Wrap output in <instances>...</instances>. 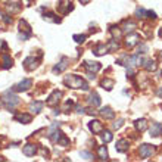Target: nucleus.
I'll list each match as a JSON object with an SVG mask.
<instances>
[{
  "label": "nucleus",
  "mask_w": 162,
  "mask_h": 162,
  "mask_svg": "<svg viewBox=\"0 0 162 162\" xmlns=\"http://www.w3.org/2000/svg\"><path fill=\"white\" fill-rule=\"evenodd\" d=\"M149 133H150L152 137H159L162 134V124L161 122H153L150 130H149Z\"/></svg>",
  "instance_id": "ddd939ff"
},
{
  "label": "nucleus",
  "mask_w": 162,
  "mask_h": 162,
  "mask_svg": "<svg viewBox=\"0 0 162 162\" xmlns=\"http://www.w3.org/2000/svg\"><path fill=\"white\" fill-rule=\"evenodd\" d=\"M80 156H81L83 159H86V161H91V159H93V155H91L90 152H86V150L80 152Z\"/></svg>",
  "instance_id": "72a5a7b5"
},
{
  "label": "nucleus",
  "mask_w": 162,
  "mask_h": 162,
  "mask_svg": "<svg viewBox=\"0 0 162 162\" xmlns=\"http://www.w3.org/2000/svg\"><path fill=\"white\" fill-rule=\"evenodd\" d=\"M158 96L162 99V87H159V90H158Z\"/></svg>",
  "instance_id": "c03bdc74"
},
{
  "label": "nucleus",
  "mask_w": 162,
  "mask_h": 162,
  "mask_svg": "<svg viewBox=\"0 0 162 162\" xmlns=\"http://www.w3.org/2000/svg\"><path fill=\"white\" fill-rule=\"evenodd\" d=\"M56 143L59 144V146H62V147H68V146H69V139H68L63 133H60V136H59V139H57Z\"/></svg>",
  "instance_id": "393cba45"
},
{
  "label": "nucleus",
  "mask_w": 162,
  "mask_h": 162,
  "mask_svg": "<svg viewBox=\"0 0 162 162\" xmlns=\"http://www.w3.org/2000/svg\"><path fill=\"white\" fill-rule=\"evenodd\" d=\"M63 83L69 89H81V90H84V91H89V89H90L89 83L86 80H83L81 77H78V75H66L65 80H63Z\"/></svg>",
  "instance_id": "f257e3e1"
},
{
  "label": "nucleus",
  "mask_w": 162,
  "mask_h": 162,
  "mask_svg": "<svg viewBox=\"0 0 162 162\" xmlns=\"http://www.w3.org/2000/svg\"><path fill=\"white\" fill-rule=\"evenodd\" d=\"M62 96H63V93L60 90H54L50 96H49V99H47V102H46V105L47 106H56L59 102H60V99H62Z\"/></svg>",
  "instance_id": "20e7f679"
},
{
  "label": "nucleus",
  "mask_w": 162,
  "mask_h": 162,
  "mask_svg": "<svg viewBox=\"0 0 162 162\" xmlns=\"http://www.w3.org/2000/svg\"><path fill=\"white\" fill-rule=\"evenodd\" d=\"M22 152H24L25 156H34L37 153V146L33 143H27L22 147Z\"/></svg>",
  "instance_id": "9b49d317"
},
{
  "label": "nucleus",
  "mask_w": 162,
  "mask_h": 162,
  "mask_svg": "<svg viewBox=\"0 0 162 162\" xmlns=\"http://www.w3.org/2000/svg\"><path fill=\"white\" fill-rule=\"evenodd\" d=\"M87 113H89V115H93V116H94V115H96V113H97V112H96V110H94V109H87Z\"/></svg>",
  "instance_id": "79ce46f5"
},
{
  "label": "nucleus",
  "mask_w": 162,
  "mask_h": 162,
  "mask_svg": "<svg viewBox=\"0 0 162 162\" xmlns=\"http://www.w3.org/2000/svg\"><path fill=\"white\" fill-rule=\"evenodd\" d=\"M159 59H161V60H162V52H161V53H159Z\"/></svg>",
  "instance_id": "de8ad7c7"
},
{
  "label": "nucleus",
  "mask_w": 162,
  "mask_h": 162,
  "mask_svg": "<svg viewBox=\"0 0 162 162\" xmlns=\"http://www.w3.org/2000/svg\"><path fill=\"white\" fill-rule=\"evenodd\" d=\"M72 38H74V40H75V41H77V43H78V44H80V43H84V41H86V38H87V37L84 36V34H75V36L72 37Z\"/></svg>",
  "instance_id": "f704fd0d"
},
{
  "label": "nucleus",
  "mask_w": 162,
  "mask_h": 162,
  "mask_svg": "<svg viewBox=\"0 0 162 162\" xmlns=\"http://www.w3.org/2000/svg\"><path fill=\"white\" fill-rule=\"evenodd\" d=\"M122 124H124V121H122V119H118V121H115V122H113V130H118V128H121V127H122Z\"/></svg>",
  "instance_id": "4c0bfd02"
},
{
  "label": "nucleus",
  "mask_w": 162,
  "mask_h": 162,
  "mask_svg": "<svg viewBox=\"0 0 162 162\" xmlns=\"http://www.w3.org/2000/svg\"><path fill=\"white\" fill-rule=\"evenodd\" d=\"M146 18H149V19H156L158 16H156V13H155L153 10H146Z\"/></svg>",
  "instance_id": "c9c22d12"
},
{
  "label": "nucleus",
  "mask_w": 162,
  "mask_h": 162,
  "mask_svg": "<svg viewBox=\"0 0 162 162\" xmlns=\"http://www.w3.org/2000/svg\"><path fill=\"white\" fill-rule=\"evenodd\" d=\"M74 9V6H72V3H66V1H60L59 4H57V10L60 12V13H66V12H69Z\"/></svg>",
  "instance_id": "a211bd4d"
},
{
  "label": "nucleus",
  "mask_w": 162,
  "mask_h": 162,
  "mask_svg": "<svg viewBox=\"0 0 162 162\" xmlns=\"http://www.w3.org/2000/svg\"><path fill=\"white\" fill-rule=\"evenodd\" d=\"M37 65H38V60H37L34 56H28V57L24 59V68L27 71H34L37 68Z\"/></svg>",
  "instance_id": "423d86ee"
},
{
  "label": "nucleus",
  "mask_w": 162,
  "mask_h": 162,
  "mask_svg": "<svg viewBox=\"0 0 162 162\" xmlns=\"http://www.w3.org/2000/svg\"><path fill=\"white\" fill-rule=\"evenodd\" d=\"M30 37H31V34H27V33H21V34L18 36V38H19V40H28Z\"/></svg>",
  "instance_id": "ea45409f"
},
{
  "label": "nucleus",
  "mask_w": 162,
  "mask_h": 162,
  "mask_svg": "<svg viewBox=\"0 0 162 162\" xmlns=\"http://www.w3.org/2000/svg\"><path fill=\"white\" fill-rule=\"evenodd\" d=\"M19 31L21 33H27V34H33L31 27L28 25V22L25 19H19Z\"/></svg>",
  "instance_id": "6ab92c4d"
},
{
  "label": "nucleus",
  "mask_w": 162,
  "mask_h": 162,
  "mask_svg": "<svg viewBox=\"0 0 162 162\" xmlns=\"http://www.w3.org/2000/svg\"><path fill=\"white\" fill-rule=\"evenodd\" d=\"M97 153H99V158H100L102 161H108L109 155H108L106 146H99V147H97Z\"/></svg>",
  "instance_id": "b1692460"
},
{
  "label": "nucleus",
  "mask_w": 162,
  "mask_h": 162,
  "mask_svg": "<svg viewBox=\"0 0 162 162\" xmlns=\"http://www.w3.org/2000/svg\"><path fill=\"white\" fill-rule=\"evenodd\" d=\"M30 109H31V112H34V113H40L41 109H43V102H33V103L30 105Z\"/></svg>",
  "instance_id": "c85d7f7f"
},
{
  "label": "nucleus",
  "mask_w": 162,
  "mask_h": 162,
  "mask_svg": "<svg viewBox=\"0 0 162 162\" xmlns=\"http://www.w3.org/2000/svg\"><path fill=\"white\" fill-rule=\"evenodd\" d=\"M115 86V81L113 80H110V78H103L102 80V87L103 89H106V90H112V87Z\"/></svg>",
  "instance_id": "bb28decb"
},
{
  "label": "nucleus",
  "mask_w": 162,
  "mask_h": 162,
  "mask_svg": "<svg viewBox=\"0 0 162 162\" xmlns=\"http://www.w3.org/2000/svg\"><path fill=\"white\" fill-rule=\"evenodd\" d=\"M1 62H3V68H4V69H9V68H12V65H13V63H12V62H13L12 57L7 53L1 54Z\"/></svg>",
  "instance_id": "412c9836"
},
{
  "label": "nucleus",
  "mask_w": 162,
  "mask_h": 162,
  "mask_svg": "<svg viewBox=\"0 0 162 162\" xmlns=\"http://www.w3.org/2000/svg\"><path fill=\"white\" fill-rule=\"evenodd\" d=\"M144 65V69L149 72H153L156 71V68H158V63L155 62V60H152V59H149V60H146V62H143Z\"/></svg>",
  "instance_id": "4be33fe9"
},
{
  "label": "nucleus",
  "mask_w": 162,
  "mask_h": 162,
  "mask_svg": "<svg viewBox=\"0 0 162 162\" xmlns=\"http://www.w3.org/2000/svg\"><path fill=\"white\" fill-rule=\"evenodd\" d=\"M110 33H112V36H113V38H119L121 37V30L118 28V27H110Z\"/></svg>",
  "instance_id": "473e14b6"
},
{
  "label": "nucleus",
  "mask_w": 162,
  "mask_h": 162,
  "mask_svg": "<svg viewBox=\"0 0 162 162\" xmlns=\"http://www.w3.org/2000/svg\"><path fill=\"white\" fill-rule=\"evenodd\" d=\"M108 50L109 52H115V50H118L119 49V43H118V40H115V38H112V40H109L108 43Z\"/></svg>",
  "instance_id": "cd10ccee"
},
{
  "label": "nucleus",
  "mask_w": 162,
  "mask_h": 162,
  "mask_svg": "<svg viewBox=\"0 0 162 162\" xmlns=\"http://www.w3.org/2000/svg\"><path fill=\"white\" fill-rule=\"evenodd\" d=\"M66 66H68V57H62V60L57 65H54L52 71H53V74H60L62 71H65Z\"/></svg>",
  "instance_id": "2eb2a0df"
},
{
  "label": "nucleus",
  "mask_w": 162,
  "mask_h": 162,
  "mask_svg": "<svg viewBox=\"0 0 162 162\" xmlns=\"http://www.w3.org/2000/svg\"><path fill=\"white\" fill-rule=\"evenodd\" d=\"M31 86H33V80L25 78V80H22L21 83H18V84L13 87V90L15 91H27L31 89Z\"/></svg>",
  "instance_id": "0eeeda50"
},
{
  "label": "nucleus",
  "mask_w": 162,
  "mask_h": 162,
  "mask_svg": "<svg viewBox=\"0 0 162 162\" xmlns=\"http://www.w3.org/2000/svg\"><path fill=\"white\" fill-rule=\"evenodd\" d=\"M128 146H130V143H128V140H125V139H121V140H118L116 142V150L118 152H121V153H124V152H127L128 150Z\"/></svg>",
  "instance_id": "dca6fc26"
},
{
  "label": "nucleus",
  "mask_w": 162,
  "mask_h": 162,
  "mask_svg": "<svg viewBox=\"0 0 162 162\" xmlns=\"http://www.w3.org/2000/svg\"><path fill=\"white\" fill-rule=\"evenodd\" d=\"M147 50H149V47L146 46V44H139V53H147Z\"/></svg>",
  "instance_id": "e433bc0d"
},
{
  "label": "nucleus",
  "mask_w": 162,
  "mask_h": 162,
  "mask_svg": "<svg viewBox=\"0 0 162 162\" xmlns=\"http://www.w3.org/2000/svg\"><path fill=\"white\" fill-rule=\"evenodd\" d=\"M139 41H140V36L137 33H128V36L125 37V46L128 49H131L136 44H139Z\"/></svg>",
  "instance_id": "39448f33"
},
{
  "label": "nucleus",
  "mask_w": 162,
  "mask_h": 162,
  "mask_svg": "<svg viewBox=\"0 0 162 162\" xmlns=\"http://www.w3.org/2000/svg\"><path fill=\"white\" fill-rule=\"evenodd\" d=\"M3 22H4L6 25L12 24V16H9V15H3Z\"/></svg>",
  "instance_id": "58836bf2"
},
{
  "label": "nucleus",
  "mask_w": 162,
  "mask_h": 162,
  "mask_svg": "<svg viewBox=\"0 0 162 162\" xmlns=\"http://www.w3.org/2000/svg\"><path fill=\"white\" fill-rule=\"evenodd\" d=\"M43 18H44V21H49V22H60V18H56V15L52 13V12L44 13V15H43Z\"/></svg>",
  "instance_id": "c756f323"
},
{
  "label": "nucleus",
  "mask_w": 162,
  "mask_h": 162,
  "mask_svg": "<svg viewBox=\"0 0 162 162\" xmlns=\"http://www.w3.org/2000/svg\"><path fill=\"white\" fill-rule=\"evenodd\" d=\"M134 127H136V130L139 131V133H143V131H146L147 130V121L146 119H137L136 122H134Z\"/></svg>",
  "instance_id": "aec40b11"
},
{
  "label": "nucleus",
  "mask_w": 162,
  "mask_h": 162,
  "mask_svg": "<svg viewBox=\"0 0 162 162\" xmlns=\"http://www.w3.org/2000/svg\"><path fill=\"white\" fill-rule=\"evenodd\" d=\"M3 161H6V159H4V158H1V156H0V162H3Z\"/></svg>",
  "instance_id": "49530a36"
},
{
  "label": "nucleus",
  "mask_w": 162,
  "mask_h": 162,
  "mask_svg": "<svg viewBox=\"0 0 162 162\" xmlns=\"http://www.w3.org/2000/svg\"><path fill=\"white\" fill-rule=\"evenodd\" d=\"M87 102H89V105L93 106V108H97V106H100V97H99V94L97 93H90V96H89V99H87Z\"/></svg>",
  "instance_id": "4468645a"
},
{
  "label": "nucleus",
  "mask_w": 162,
  "mask_h": 162,
  "mask_svg": "<svg viewBox=\"0 0 162 162\" xmlns=\"http://www.w3.org/2000/svg\"><path fill=\"white\" fill-rule=\"evenodd\" d=\"M136 28H137V24H136V22H133V21H124L121 31L125 33V34H128V33H133Z\"/></svg>",
  "instance_id": "9d476101"
},
{
  "label": "nucleus",
  "mask_w": 162,
  "mask_h": 162,
  "mask_svg": "<svg viewBox=\"0 0 162 162\" xmlns=\"http://www.w3.org/2000/svg\"><path fill=\"white\" fill-rule=\"evenodd\" d=\"M84 68L89 72H94V74H96L97 71H100L102 65H100L99 62H90V60H87V62H84Z\"/></svg>",
  "instance_id": "f8f14e48"
},
{
  "label": "nucleus",
  "mask_w": 162,
  "mask_h": 162,
  "mask_svg": "<svg viewBox=\"0 0 162 162\" xmlns=\"http://www.w3.org/2000/svg\"><path fill=\"white\" fill-rule=\"evenodd\" d=\"M1 102H3V99H0V106H1Z\"/></svg>",
  "instance_id": "09e8293b"
},
{
  "label": "nucleus",
  "mask_w": 162,
  "mask_h": 162,
  "mask_svg": "<svg viewBox=\"0 0 162 162\" xmlns=\"http://www.w3.org/2000/svg\"><path fill=\"white\" fill-rule=\"evenodd\" d=\"M153 152H155V147H153L152 144L144 143V144H142V146L139 147V155H140L142 159H147L149 156L153 155Z\"/></svg>",
  "instance_id": "f03ea898"
},
{
  "label": "nucleus",
  "mask_w": 162,
  "mask_h": 162,
  "mask_svg": "<svg viewBox=\"0 0 162 162\" xmlns=\"http://www.w3.org/2000/svg\"><path fill=\"white\" fill-rule=\"evenodd\" d=\"M161 75H162V71H161Z\"/></svg>",
  "instance_id": "8fccbe9b"
},
{
  "label": "nucleus",
  "mask_w": 162,
  "mask_h": 162,
  "mask_svg": "<svg viewBox=\"0 0 162 162\" xmlns=\"http://www.w3.org/2000/svg\"><path fill=\"white\" fill-rule=\"evenodd\" d=\"M3 103H4V106L7 109H13L19 103V97L15 96V94H9V93H7V94L3 97Z\"/></svg>",
  "instance_id": "7ed1b4c3"
},
{
  "label": "nucleus",
  "mask_w": 162,
  "mask_h": 162,
  "mask_svg": "<svg viewBox=\"0 0 162 162\" xmlns=\"http://www.w3.org/2000/svg\"><path fill=\"white\" fill-rule=\"evenodd\" d=\"M75 110H77V112H78V113H84V109L81 108V106H80V105H77V106H75Z\"/></svg>",
  "instance_id": "a19ab883"
},
{
  "label": "nucleus",
  "mask_w": 162,
  "mask_h": 162,
  "mask_svg": "<svg viewBox=\"0 0 162 162\" xmlns=\"http://www.w3.org/2000/svg\"><path fill=\"white\" fill-rule=\"evenodd\" d=\"M136 18L137 19L146 18V10H144L143 7H137V9H136Z\"/></svg>",
  "instance_id": "2f4dec72"
},
{
  "label": "nucleus",
  "mask_w": 162,
  "mask_h": 162,
  "mask_svg": "<svg viewBox=\"0 0 162 162\" xmlns=\"http://www.w3.org/2000/svg\"><path fill=\"white\" fill-rule=\"evenodd\" d=\"M6 9L10 13H16V12L21 10V3H10V1H7L6 3Z\"/></svg>",
  "instance_id": "5701e85b"
},
{
  "label": "nucleus",
  "mask_w": 162,
  "mask_h": 162,
  "mask_svg": "<svg viewBox=\"0 0 162 162\" xmlns=\"http://www.w3.org/2000/svg\"><path fill=\"white\" fill-rule=\"evenodd\" d=\"M78 1H80V3H81V4H87V3H89V1H90V0H78Z\"/></svg>",
  "instance_id": "37998d69"
},
{
  "label": "nucleus",
  "mask_w": 162,
  "mask_h": 162,
  "mask_svg": "<svg viewBox=\"0 0 162 162\" xmlns=\"http://www.w3.org/2000/svg\"><path fill=\"white\" fill-rule=\"evenodd\" d=\"M89 128H90V131L93 134H100L103 131V124L99 119H93L89 122Z\"/></svg>",
  "instance_id": "6e6552de"
},
{
  "label": "nucleus",
  "mask_w": 162,
  "mask_h": 162,
  "mask_svg": "<svg viewBox=\"0 0 162 162\" xmlns=\"http://www.w3.org/2000/svg\"><path fill=\"white\" fill-rule=\"evenodd\" d=\"M106 52H108V47H106L105 44H102V43L97 44L96 49H94V54H96V56H103Z\"/></svg>",
  "instance_id": "a878e982"
},
{
  "label": "nucleus",
  "mask_w": 162,
  "mask_h": 162,
  "mask_svg": "<svg viewBox=\"0 0 162 162\" xmlns=\"http://www.w3.org/2000/svg\"><path fill=\"white\" fill-rule=\"evenodd\" d=\"M159 37H161V38H162V28H161V30H159Z\"/></svg>",
  "instance_id": "a18cd8bd"
},
{
  "label": "nucleus",
  "mask_w": 162,
  "mask_h": 162,
  "mask_svg": "<svg viewBox=\"0 0 162 162\" xmlns=\"http://www.w3.org/2000/svg\"><path fill=\"white\" fill-rule=\"evenodd\" d=\"M100 134H102V140H103V143H109V142H112V139H113V136H112L110 131H102Z\"/></svg>",
  "instance_id": "7c9ffc66"
},
{
  "label": "nucleus",
  "mask_w": 162,
  "mask_h": 162,
  "mask_svg": "<svg viewBox=\"0 0 162 162\" xmlns=\"http://www.w3.org/2000/svg\"><path fill=\"white\" fill-rule=\"evenodd\" d=\"M33 119V115L31 113H25V112H19L15 115V121L18 122H22V124H30Z\"/></svg>",
  "instance_id": "1a4fd4ad"
},
{
  "label": "nucleus",
  "mask_w": 162,
  "mask_h": 162,
  "mask_svg": "<svg viewBox=\"0 0 162 162\" xmlns=\"http://www.w3.org/2000/svg\"><path fill=\"white\" fill-rule=\"evenodd\" d=\"M99 113H100L105 119H112V118L115 116V112L109 108V106H106V108H102L100 110H99Z\"/></svg>",
  "instance_id": "f3484780"
}]
</instances>
